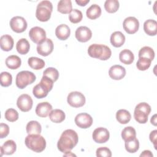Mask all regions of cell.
I'll return each instance as SVG.
<instances>
[{"instance_id": "cell-1", "label": "cell", "mask_w": 157, "mask_h": 157, "mask_svg": "<svg viewBox=\"0 0 157 157\" xmlns=\"http://www.w3.org/2000/svg\"><path fill=\"white\" fill-rule=\"evenodd\" d=\"M78 141V137L77 132L73 129H66L63 132L58 141V149L63 153H67L75 147Z\"/></svg>"}, {"instance_id": "cell-2", "label": "cell", "mask_w": 157, "mask_h": 157, "mask_svg": "<svg viewBox=\"0 0 157 157\" xmlns=\"http://www.w3.org/2000/svg\"><path fill=\"white\" fill-rule=\"evenodd\" d=\"M88 54L91 58L105 61L110 58L112 51L107 45L93 44L88 47Z\"/></svg>"}, {"instance_id": "cell-3", "label": "cell", "mask_w": 157, "mask_h": 157, "mask_svg": "<svg viewBox=\"0 0 157 157\" xmlns=\"http://www.w3.org/2000/svg\"><path fill=\"white\" fill-rule=\"evenodd\" d=\"M25 144L28 148L36 153L43 151L46 147V141L40 134H28L25 140Z\"/></svg>"}, {"instance_id": "cell-4", "label": "cell", "mask_w": 157, "mask_h": 157, "mask_svg": "<svg viewBox=\"0 0 157 157\" xmlns=\"http://www.w3.org/2000/svg\"><path fill=\"white\" fill-rule=\"evenodd\" d=\"M54 82L46 76L43 75L39 83L35 85L33 90V95L37 99L46 97L53 86Z\"/></svg>"}, {"instance_id": "cell-5", "label": "cell", "mask_w": 157, "mask_h": 157, "mask_svg": "<svg viewBox=\"0 0 157 157\" xmlns=\"http://www.w3.org/2000/svg\"><path fill=\"white\" fill-rule=\"evenodd\" d=\"M53 10V5L49 1H42L37 6L36 17L38 20L45 22L49 20Z\"/></svg>"}, {"instance_id": "cell-6", "label": "cell", "mask_w": 157, "mask_h": 157, "mask_svg": "<svg viewBox=\"0 0 157 157\" xmlns=\"http://www.w3.org/2000/svg\"><path fill=\"white\" fill-rule=\"evenodd\" d=\"M150 112V105L146 102H140L135 107L134 112V119L140 124H145L148 121V117Z\"/></svg>"}, {"instance_id": "cell-7", "label": "cell", "mask_w": 157, "mask_h": 157, "mask_svg": "<svg viewBox=\"0 0 157 157\" xmlns=\"http://www.w3.org/2000/svg\"><path fill=\"white\" fill-rule=\"evenodd\" d=\"M36 78V75L33 72L28 71H22L17 74L15 83L18 88L23 89L28 85L34 82Z\"/></svg>"}, {"instance_id": "cell-8", "label": "cell", "mask_w": 157, "mask_h": 157, "mask_svg": "<svg viewBox=\"0 0 157 157\" xmlns=\"http://www.w3.org/2000/svg\"><path fill=\"white\" fill-rule=\"evenodd\" d=\"M67 101L71 107L78 108L85 105L86 99L82 93L79 91H72L69 93Z\"/></svg>"}, {"instance_id": "cell-9", "label": "cell", "mask_w": 157, "mask_h": 157, "mask_svg": "<svg viewBox=\"0 0 157 157\" xmlns=\"http://www.w3.org/2000/svg\"><path fill=\"white\" fill-rule=\"evenodd\" d=\"M10 26L13 31L17 33H21L24 32L28 26L26 20L20 16H15L10 20Z\"/></svg>"}, {"instance_id": "cell-10", "label": "cell", "mask_w": 157, "mask_h": 157, "mask_svg": "<svg viewBox=\"0 0 157 157\" xmlns=\"http://www.w3.org/2000/svg\"><path fill=\"white\" fill-rule=\"evenodd\" d=\"M29 37L33 42L37 44L42 43L47 39L45 31L39 26L31 28L29 31Z\"/></svg>"}, {"instance_id": "cell-11", "label": "cell", "mask_w": 157, "mask_h": 157, "mask_svg": "<svg viewBox=\"0 0 157 157\" xmlns=\"http://www.w3.org/2000/svg\"><path fill=\"white\" fill-rule=\"evenodd\" d=\"M33 104V101L31 97L27 94L20 95L17 101V105L18 108L23 112L29 111Z\"/></svg>"}, {"instance_id": "cell-12", "label": "cell", "mask_w": 157, "mask_h": 157, "mask_svg": "<svg viewBox=\"0 0 157 157\" xmlns=\"http://www.w3.org/2000/svg\"><path fill=\"white\" fill-rule=\"evenodd\" d=\"M124 31L129 34L136 33L139 28V20L134 17H128L126 18L123 23Z\"/></svg>"}, {"instance_id": "cell-13", "label": "cell", "mask_w": 157, "mask_h": 157, "mask_svg": "<svg viewBox=\"0 0 157 157\" xmlns=\"http://www.w3.org/2000/svg\"><path fill=\"white\" fill-rule=\"evenodd\" d=\"M92 137L95 142L98 144H104L109 140L110 133L106 128L99 127L94 130L92 134Z\"/></svg>"}, {"instance_id": "cell-14", "label": "cell", "mask_w": 157, "mask_h": 157, "mask_svg": "<svg viewBox=\"0 0 157 157\" xmlns=\"http://www.w3.org/2000/svg\"><path fill=\"white\" fill-rule=\"evenodd\" d=\"M76 125L82 129L90 128L93 124V118L87 113H80L76 115L74 119Z\"/></svg>"}, {"instance_id": "cell-15", "label": "cell", "mask_w": 157, "mask_h": 157, "mask_svg": "<svg viewBox=\"0 0 157 157\" xmlns=\"http://www.w3.org/2000/svg\"><path fill=\"white\" fill-rule=\"evenodd\" d=\"M53 48L54 45L52 40L49 38H47L44 42L37 45V52L40 55L47 56L52 53Z\"/></svg>"}, {"instance_id": "cell-16", "label": "cell", "mask_w": 157, "mask_h": 157, "mask_svg": "<svg viewBox=\"0 0 157 157\" xmlns=\"http://www.w3.org/2000/svg\"><path fill=\"white\" fill-rule=\"evenodd\" d=\"M75 35L78 41L80 42H86L91 39L92 37V32L89 28L82 26L77 28Z\"/></svg>"}, {"instance_id": "cell-17", "label": "cell", "mask_w": 157, "mask_h": 157, "mask_svg": "<svg viewBox=\"0 0 157 157\" xmlns=\"http://www.w3.org/2000/svg\"><path fill=\"white\" fill-rule=\"evenodd\" d=\"M109 75L113 80H119L126 75V69L121 65H113L109 69Z\"/></svg>"}, {"instance_id": "cell-18", "label": "cell", "mask_w": 157, "mask_h": 157, "mask_svg": "<svg viewBox=\"0 0 157 157\" xmlns=\"http://www.w3.org/2000/svg\"><path fill=\"white\" fill-rule=\"evenodd\" d=\"M52 110V105L48 102L39 103L36 108V113L37 116L42 118L47 117Z\"/></svg>"}, {"instance_id": "cell-19", "label": "cell", "mask_w": 157, "mask_h": 157, "mask_svg": "<svg viewBox=\"0 0 157 157\" xmlns=\"http://www.w3.org/2000/svg\"><path fill=\"white\" fill-rule=\"evenodd\" d=\"M71 29L69 27L65 24L58 25L55 29V34L58 39L61 40H66L70 36Z\"/></svg>"}, {"instance_id": "cell-20", "label": "cell", "mask_w": 157, "mask_h": 157, "mask_svg": "<svg viewBox=\"0 0 157 157\" xmlns=\"http://www.w3.org/2000/svg\"><path fill=\"white\" fill-rule=\"evenodd\" d=\"M17 150V145L13 140L6 141L1 147V156L3 155H10L13 154Z\"/></svg>"}, {"instance_id": "cell-21", "label": "cell", "mask_w": 157, "mask_h": 157, "mask_svg": "<svg viewBox=\"0 0 157 157\" xmlns=\"http://www.w3.org/2000/svg\"><path fill=\"white\" fill-rule=\"evenodd\" d=\"M144 30L145 33L150 36H154L157 33V22L155 20L148 19L144 23Z\"/></svg>"}, {"instance_id": "cell-22", "label": "cell", "mask_w": 157, "mask_h": 157, "mask_svg": "<svg viewBox=\"0 0 157 157\" xmlns=\"http://www.w3.org/2000/svg\"><path fill=\"white\" fill-rule=\"evenodd\" d=\"M14 44V41L11 36L9 34H5L0 38V46L1 48L5 52L10 51Z\"/></svg>"}, {"instance_id": "cell-23", "label": "cell", "mask_w": 157, "mask_h": 157, "mask_svg": "<svg viewBox=\"0 0 157 157\" xmlns=\"http://www.w3.org/2000/svg\"><path fill=\"white\" fill-rule=\"evenodd\" d=\"M110 43L115 47H121L125 42V36L121 31H115L110 36Z\"/></svg>"}, {"instance_id": "cell-24", "label": "cell", "mask_w": 157, "mask_h": 157, "mask_svg": "<svg viewBox=\"0 0 157 157\" xmlns=\"http://www.w3.org/2000/svg\"><path fill=\"white\" fill-rule=\"evenodd\" d=\"M6 66L10 69H17L20 67L21 64V59L17 55H12L9 56L6 59Z\"/></svg>"}, {"instance_id": "cell-25", "label": "cell", "mask_w": 157, "mask_h": 157, "mask_svg": "<svg viewBox=\"0 0 157 157\" xmlns=\"http://www.w3.org/2000/svg\"><path fill=\"white\" fill-rule=\"evenodd\" d=\"M50 120L55 123H60L65 120L66 115L64 112L60 109L52 110L49 115Z\"/></svg>"}, {"instance_id": "cell-26", "label": "cell", "mask_w": 157, "mask_h": 157, "mask_svg": "<svg viewBox=\"0 0 157 157\" xmlns=\"http://www.w3.org/2000/svg\"><path fill=\"white\" fill-rule=\"evenodd\" d=\"M119 59L120 61L124 64H131L134 60V56L131 50L124 49L120 53Z\"/></svg>"}, {"instance_id": "cell-27", "label": "cell", "mask_w": 157, "mask_h": 157, "mask_svg": "<svg viewBox=\"0 0 157 157\" xmlns=\"http://www.w3.org/2000/svg\"><path fill=\"white\" fill-rule=\"evenodd\" d=\"M26 130L28 134H40L42 131V126L38 121L32 120L26 124Z\"/></svg>"}, {"instance_id": "cell-28", "label": "cell", "mask_w": 157, "mask_h": 157, "mask_svg": "<svg viewBox=\"0 0 157 157\" xmlns=\"http://www.w3.org/2000/svg\"><path fill=\"white\" fill-rule=\"evenodd\" d=\"M57 10L59 12L67 14L70 13L72 10V5L71 0H61L58 2Z\"/></svg>"}, {"instance_id": "cell-29", "label": "cell", "mask_w": 157, "mask_h": 157, "mask_svg": "<svg viewBox=\"0 0 157 157\" xmlns=\"http://www.w3.org/2000/svg\"><path fill=\"white\" fill-rule=\"evenodd\" d=\"M86 15L89 19L95 20L101 16V9L98 4H92L87 9Z\"/></svg>"}, {"instance_id": "cell-30", "label": "cell", "mask_w": 157, "mask_h": 157, "mask_svg": "<svg viewBox=\"0 0 157 157\" xmlns=\"http://www.w3.org/2000/svg\"><path fill=\"white\" fill-rule=\"evenodd\" d=\"M131 118L129 111L125 109H120L116 113V119L120 124H127Z\"/></svg>"}, {"instance_id": "cell-31", "label": "cell", "mask_w": 157, "mask_h": 157, "mask_svg": "<svg viewBox=\"0 0 157 157\" xmlns=\"http://www.w3.org/2000/svg\"><path fill=\"white\" fill-rule=\"evenodd\" d=\"M16 48L21 55H26L28 53L30 48V45L28 40L25 38L20 39L16 44Z\"/></svg>"}, {"instance_id": "cell-32", "label": "cell", "mask_w": 157, "mask_h": 157, "mask_svg": "<svg viewBox=\"0 0 157 157\" xmlns=\"http://www.w3.org/2000/svg\"><path fill=\"white\" fill-rule=\"evenodd\" d=\"M28 63L29 67L34 70H40L45 66V62L42 59L34 56L29 58Z\"/></svg>"}, {"instance_id": "cell-33", "label": "cell", "mask_w": 157, "mask_h": 157, "mask_svg": "<svg viewBox=\"0 0 157 157\" xmlns=\"http://www.w3.org/2000/svg\"><path fill=\"white\" fill-rule=\"evenodd\" d=\"M136 137L135 129L132 126L125 127L121 131V137L125 141H128Z\"/></svg>"}, {"instance_id": "cell-34", "label": "cell", "mask_w": 157, "mask_h": 157, "mask_svg": "<svg viewBox=\"0 0 157 157\" xmlns=\"http://www.w3.org/2000/svg\"><path fill=\"white\" fill-rule=\"evenodd\" d=\"M124 146H125V149L128 152L130 153H134L139 150V142L138 139L136 137H135L132 140L125 141Z\"/></svg>"}, {"instance_id": "cell-35", "label": "cell", "mask_w": 157, "mask_h": 157, "mask_svg": "<svg viewBox=\"0 0 157 157\" xmlns=\"http://www.w3.org/2000/svg\"><path fill=\"white\" fill-rule=\"evenodd\" d=\"M120 7L119 1L117 0H106L104 2L105 10L110 13L116 12Z\"/></svg>"}, {"instance_id": "cell-36", "label": "cell", "mask_w": 157, "mask_h": 157, "mask_svg": "<svg viewBox=\"0 0 157 157\" xmlns=\"http://www.w3.org/2000/svg\"><path fill=\"white\" fill-rule=\"evenodd\" d=\"M138 55L139 58H146L151 61H153L155 58V52L152 48L148 46H145L140 49Z\"/></svg>"}, {"instance_id": "cell-37", "label": "cell", "mask_w": 157, "mask_h": 157, "mask_svg": "<svg viewBox=\"0 0 157 157\" xmlns=\"http://www.w3.org/2000/svg\"><path fill=\"white\" fill-rule=\"evenodd\" d=\"M82 18V12L77 9H72V10L69 15V20L72 23H78L80 22Z\"/></svg>"}, {"instance_id": "cell-38", "label": "cell", "mask_w": 157, "mask_h": 157, "mask_svg": "<svg viewBox=\"0 0 157 157\" xmlns=\"http://www.w3.org/2000/svg\"><path fill=\"white\" fill-rule=\"evenodd\" d=\"M151 63V61L148 58L139 57L136 63V67L139 71H146L150 67Z\"/></svg>"}, {"instance_id": "cell-39", "label": "cell", "mask_w": 157, "mask_h": 157, "mask_svg": "<svg viewBox=\"0 0 157 157\" xmlns=\"http://www.w3.org/2000/svg\"><path fill=\"white\" fill-rule=\"evenodd\" d=\"M43 75L47 77L52 80L54 82H56L59 78V72L55 67H48L43 72Z\"/></svg>"}, {"instance_id": "cell-40", "label": "cell", "mask_w": 157, "mask_h": 157, "mask_svg": "<svg viewBox=\"0 0 157 157\" xmlns=\"http://www.w3.org/2000/svg\"><path fill=\"white\" fill-rule=\"evenodd\" d=\"M12 83V76L8 72H2L0 74V83L2 86L7 87Z\"/></svg>"}, {"instance_id": "cell-41", "label": "cell", "mask_w": 157, "mask_h": 157, "mask_svg": "<svg viewBox=\"0 0 157 157\" xmlns=\"http://www.w3.org/2000/svg\"><path fill=\"white\" fill-rule=\"evenodd\" d=\"M4 117L7 121L10 122H14L18 119V113L14 109H8L5 112Z\"/></svg>"}, {"instance_id": "cell-42", "label": "cell", "mask_w": 157, "mask_h": 157, "mask_svg": "<svg viewBox=\"0 0 157 157\" xmlns=\"http://www.w3.org/2000/svg\"><path fill=\"white\" fill-rule=\"evenodd\" d=\"M96 156L98 157H111L112 152L110 150L105 147H99L96 151Z\"/></svg>"}, {"instance_id": "cell-43", "label": "cell", "mask_w": 157, "mask_h": 157, "mask_svg": "<svg viewBox=\"0 0 157 157\" xmlns=\"http://www.w3.org/2000/svg\"><path fill=\"white\" fill-rule=\"evenodd\" d=\"M9 133V127L6 124L1 123L0 124V138L3 139L8 136Z\"/></svg>"}, {"instance_id": "cell-44", "label": "cell", "mask_w": 157, "mask_h": 157, "mask_svg": "<svg viewBox=\"0 0 157 157\" xmlns=\"http://www.w3.org/2000/svg\"><path fill=\"white\" fill-rule=\"evenodd\" d=\"M156 136H157V130L156 129L151 131L149 136L150 140L153 144L155 149H156Z\"/></svg>"}, {"instance_id": "cell-45", "label": "cell", "mask_w": 157, "mask_h": 157, "mask_svg": "<svg viewBox=\"0 0 157 157\" xmlns=\"http://www.w3.org/2000/svg\"><path fill=\"white\" fill-rule=\"evenodd\" d=\"M89 2H90V0H76L75 1V2L80 6H85Z\"/></svg>"}, {"instance_id": "cell-46", "label": "cell", "mask_w": 157, "mask_h": 157, "mask_svg": "<svg viewBox=\"0 0 157 157\" xmlns=\"http://www.w3.org/2000/svg\"><path fill=\"white\" fill-rule=\"evenodd\" d=\"M153 154L150 150H144L142 151V153L140 155V156H150V157H153Z\"/></svg>"}, {"instance_id": "cell-47", "label": "cell", "mask_w": 157, "mask_h": 157, "mask_svg": "<svg viewBox=\"0 0 157 157\" xmlns=\"http://www.w3.org/2000/svg\"><path fill=\"white\" fill-rule=\"evenodd\" d=\"M156 114H155L153 117H151V120H150V122L152 124H153L154 126H156Z\"/></svg>"}]
</instances>
